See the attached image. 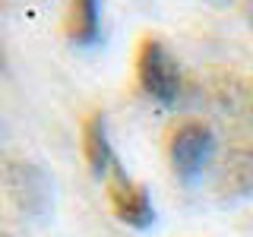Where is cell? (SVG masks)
Wrapping results in <instances>:
<instances>
[{
    "mask_svg": "<svg viewBox=\"0 0 253 237\" xmlns=\"http://www.w3.org/2000/svg\"><path fill=\"white\" fill-rule=\"evenodd\" d=\"M83 155H85V161H89L92 174H98V177H108L111 168L117 164L111 139H108V130H105V117H101L98 111L89 114V120L83 123Z\"/></svg>",
    "mask_w": 253,
    "mask_h": 237,
    "instance_id": "obj_5",
    "label": "cell"
},
{
    "mask_svg": "<svg viewBox=\"0 0 253 237\" xmlns=\"http://www.w3.org/2000/svg\"><path fill=\"white\" fill-rule=\"evenodd\" d=\"M63 26H67V35L70 41L79 44V47H89L101 38V10L95 0H79L67 10V19H63Z\"/></svg>",
    "mask_w": 253,
    "mask_h": 237,
    "instance_id": "obj_6",
    "label": "cell"
},
{
    "mask_svg": "<svg viewBox=\"0 0 253 237\" xmlns=\"http://www.w3.org/2000/svg\"><path fill=\"white\" fill-rule=\"evenodd\" d=\"M168 155L174 171L184 180H196L212 155V130L203 120H184L168 139Z\"/></svg>",
    "mask_w": 253,
    "mask_h": 237,
    "instance_id": "obj_3",
    "label": "cell"
},
{
    "mask_svg": "<svg viewBox=\"0 0 253 237\" xmlns=\"http://www.w3.org/2000/svg\"><path fill=\"white\" fill-rule=\"evenodd\" d=\"M136 73H139V85L158 105H174L184 92V76L180 67L174 63L171 51L165 47L158 38H142L139 44V57H136Z\"/></svg>",
    "mask_w": 253,
    "mask_h": 237,
    "instance_id": "obj_1",
    "label": "cell"
},
{
    "mask_svg": "<svg viewBox=\"0 0 253 237\" xmlns=\"http://www.w3.org/2000/svg\"><path fill=\"white\" fill-rule=\"evenodd\" d=\"M108 202H111V209H114V215L130 228H149L155 221L149 193L136 180L126 177V171L121 164H114L111 174H108Z\"/></svg>",
    "mask_w": 253,
    "mask_h": 237,
    "instance_id": "obj_4",
    "label": "cell"
},
{
    "mask_svg": "<svg viewBox=\"0 0 253 237\" xmlns=\"http://www.w3.org/2000/svg\"><path fill=\"white\" fill-rule=\"evenodd\" d=\"M0 180H3L6 196L26 218H44L51 212V202H54L51 180L38 164L22 161V158H10L0 168Z\"/></svg>",
    "mask_w": 253,
    "mask_h": 237,
    "instance_id": "obj_2",
    "label": "cell"
},
{
    "mask_svg": "<svg viewBox=\"0 0 253 237\" xmlns=\"http://www.w3.org/2000/svg\"><path fill=\"white\" fill-rule=\"evenodd\" d=\"M0 237H3V234H0Z\"/></svg>",
    "mask_w": 253,
    "mask_h": 237,
    "instance_id": "obj_7",
    "label": "cell"
}]
</instances>
